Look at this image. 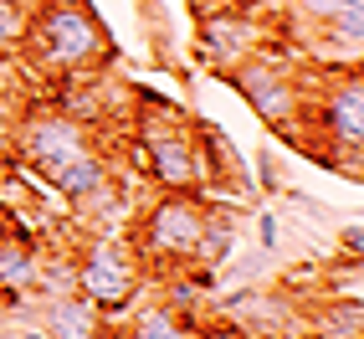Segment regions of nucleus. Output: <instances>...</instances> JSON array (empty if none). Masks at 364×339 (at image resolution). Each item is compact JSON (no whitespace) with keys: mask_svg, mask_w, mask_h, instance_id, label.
Returning <instances> with one entry per match:
<instances>
[{"mask_svg":"<svg viewBox=\"0 0 364 339\" xmlns=\"http://www.w3.org/2000/svg\"><path fill=\"white\" fill-rule=\"evenodd\" d=\"M21 52L31 57L36 72L77 78V72H87L92 62L108 57V31L87 0H31Z\"/></svg>","mask_w":364,"mask_h":339,"instance_id":"1","label":"nucleus"},{"mask_svg":"<svg viewBox=\"0 0 364 339\" xmlns=\"http://www.w3.org/2000/svg\"><path fill=\"white\" fill-rule=\"evenodd\" d=\"M200 226H205V196H180V190H164L159 201H149L139 211V221L129 231L139 268L154 273H180L196 262L200 247Z\"/></svg>","mask_w":364,"mask_h":339,"instance_id":"2","label":"nucleus"},{"mask_svg":"<svg viewBox=\"0 0 364 339\" xmlns=\"http://www.w3.org/2000/svg\"><path fill=\"white\" fill-rule=\"evenodd\" d=\"M134 155H139V170L159 190H180V196H205L210 190V170H205V155H200L196 124L185 129L180 108H164V118H154V124L144 118Z\"/></svg>","mask_w":364,"mask_h":339,"instance_id":"3","label":"nucleus"},{"mask_svg":"<svg viewBox=\"0 0 364 339\" xmlns=\"http://www.w3.org/2000/svg\"><path fill=\"white\" fill-rule=\"evenodd\" d=\"M139 288H144V268L129 241H118L108 231L87 236V247L72 262V293H82L103 319H118L139 303Z\"/></svg>","mask_w":364,"mask_h":339,"instance_id":"4","label":"nucleus"},{"mask_svg":"<svg viewBox=\"0 0 364 339\" xmlns=\"http://www.w3.org/2000/svg\"><path fill=\"white\" fill-rule=\"evenodd\" d=\"M226 83L241 93V98L252 103V113L262 124H272V134H287L303 144V98H308V78H298L287 62H277L272 52L247 57L226 72Z\"/></svg>","mask_w":364,"mask_h":339,"instance_id":"5","label":"nucleus"},{"mask_svg":"<svg viewBox=\"0 0 364 339\" xmlns=\"http://www.w3.org/2000/svg\"><path fill=\"white\" fill-rule=\"evenodd\" d=\"M303 124L308 129H318L338 155H354L359 160V144H364V78H359V67H338L323 78L318 88V98H303Z\"/></svg>","mask_w":364,"mask_h":339,"instance_id":"6","label":"nucleus"},{"mask_svg":"<svg viewBox=\"0 0 364 339\" xmlns=\"http://www.w3.org/2000/svg\"><path fill=\"white\" fill-rule=\"evenodd\" d=\"M82 150H92V129L82 124L72 108H36L21 118V134H16V155L26 160L36 175L52 180L67 160H77Z\"/></svg>","mask_w":364,"mask_h":339,"instance_id":"7","label":"nucleus"},{"mask_svg":"<svg viewBox=\"0 0 364 339\" xmlns=\"http://www.w3.org/2000/svg\"><path fill=\"white\" fill-rule=\"evenodd\" d=\"M221 313L252 339H277V334H298V298L277 283H257V288H226Z\"/></svg>","mask_w":364,"mask_h":339,"instance_id":"8","label":"nucleus"},{"mask_svg":"<svg viewBox=\"0 0 364 339\" xmlns=\"http://www.w3.org/2000/svg\"><path fill=\"white\" fill-rule=\"evenodd\" d=\"M262 46H267V36H262V26H257L247 11H215V16L200 21V57L221 72V78H226L236 62L257 57Z\"/></svg>","mask_w":364,"mask_h":339,"instance_id":"9","label":"nucleus"},{"mask_svg":"<svg viewBox=\"0 0 364 339\" xmlns=\"http://www.w3.org/2000/svg\"><path fill=\"white\" fill-rule=\"evenodd\" d=\"M303 11L308 26H318L323 41L338 46V57L359 67V46H364V0H293Z\"/></svg>","mask_w":364,"mask_h":339,"instance_id":"10","label":"nucleus"},{"mask_svg":"<svg viewBox=\"0 0 364 339\" xmlns=\"http://www.w3.org/2000/svg\"><path fill=\"white\" fill-rule=\"evenodd\" d=\"M36 324L46 329V339H108V319L92 308L82 293H62V298H46Z\"/></svg>","mask_w":364,"mask_h":339,"instance_id":"11","label":"nucleus"},{"mask_svg":"<svg viewBox=\"0 0 364 339\" xmlns=\"http://www.w3.org/2000/svg\"><path fill=\"white\" fill-rule=\"evenodd\" d=\"M298 334H313V339H364V303L359 298L298 303Z\"/></svg>","mask_w":364,"mask_h":339,"instance_id":"12","label":"nucleus"},{"mask_svg":"<svg viewBox=\"0 0 364 339\" xmlns=\"http://www.w3.org/2000/svg\"><path fill=\"white\" fill-rule=\"evenodd\" d=\"M103 185H113V180H108V155L98 150V144H92V150H82L77 160H67L57 175H52V190H57L67 206H82L87 196H98Z\"/></svg>","mask_w":364,"mask_h":339,"instance_id":"13","label":"nucleus"},{"mask_svg":"<svg viewBox=\"0 0 364 339\" xmlns=\"http://www.w3.org/2000/svg\"><path fill=\"white\" fill-rule=\"evenodd\" d=\"M41 273V252L26 231L0 236V293H31Z\"/></svg>","mask_w":364,"mask_h":339,"instance_id":"14","label":"nucleus"},{"mask_svg":"<svg viewBox=\"0 0 364 339\" xmlns=\"http://www.w3.org/2000/svg\"><path fill=\"white\" fill-rule=\"evenodd\" d=\"M118 339H200V324L185 319V313L169 308V303H144L134 319L118 329Z\"/></svg>","mask_w":364,"mask_h":339,"instance_id":"15","label":"nucleus"},{"mask_svg":"<svg viewBox=\"0 0 364 339\" xmlns=\"http://www.w3.org/2000/svg\"><path fill=\"white\" fill-rule=\"evenodd\" d=\"M241 247V231H236V216L221 211L215 201H205V226H200V247H196V268H221V262Z\"/></svg>","mask_w":364,"mask_h":339,"instance_id":"16","label":"nucleus"},{"mask_svg":"<svg viewBox=\"0 0 364 339\" xmlns=\"http://www.w3.org/2000/svg\"><path fill=\"white\" fill-rule=\"evenodd\" d=\"M277 268V252L267 247H236L221 268H215V288H257V283H272Z\"/></svg>","mask_w":364,"mask_h":339,"instance_id":"17","label":"nucleus"},{"mask_svg":"<svg viewBox=\"0 0 364 339\" xmlns=\"http://www.w3.org/2000/svg\"><path fill=\"white\" fill-rule=\"evenodd\" d=\"M26 16H31V0H0V57L21 52V41H26Z\"/></svg>","mask_w":364,"mask_h":339,"instance_id":"18","label":"nucleus"},{"mask_svg":"<svg viewBox=\"0 0 364 339\" xmlns=\"http://www.w3.org/2000/svg\"><path fill=\"white\" fill-rule=\"evenodd\" d=\"M257 185L267 190V196H277V190H282V165L272 155V144H262V150H257Z\"/></svg>","mask_w":364,"mask_h":339,"instance_id":"19","label":"nucleus"},{"mask_svg":"<svg viewBox=\"0 0 364 339\" xmlns=\"http://www.w3.org/2000/svg\"><path fill=\"white\" fill-rule=\"evenodd\" d=\"M257 247H267V252H277L282 247V221H277V216L272 211H257Z\"/></svg>","mask_w":364,"mask_h":339,"instance_id":"20","label":"nucleus"},{"mask_svg":"<svg viewBox=\"0 0 364 339\" xmlns=\"http://www.w3.org/2000/svg\"><path fill=\"white\" fill-rule=\"evenodd\" d=\"M338 252H344V257H359V252H364V226H359V216L338 226Z\"/></svg>","mask_w":364,"mask_h":339,"instance_id":"21","label":"nucleus"},{"mask_svg":"<svg viewBox=\"0 0 364 339\" xmlns=\"http://www.w3.org/2000/svg\"><path fill=\"white\" fill-rule=\"evenodd\" d=\"M16 339H46V329H41L36 319H26V324H21V329H16Z\"/></svg>","mask_w":364,"mask_h":339,"instance_id":"22","label":"nucleus"},{"mask_svg":"<svg viewBox=\"0 0 364 339\" xmlns=\"http://www.w3.org/2000/svg\"><path fill=\"white\" fill-rule=\"evenodd\" d=\"M139 11L144 16H159V0H139Z\"/></svg>","mask_w":364,"mask_h":339,"instance_id":"23","label":"nucleus"},{"mask_svg":"<svg viewBox=\"0 0 364 339\" xmlns=\"http://www.w3.org/2000/svg\"><path fill=\"white\" fill-rule=\"evenodd\" d=\"M0 160H6V134H0Z\"/></svg>","mask_w":364,"mask_h":339,"instance_id":"24","label":"nucleus"},{"mask_svg":"<svg viewBox=\"0 0 364 339\" xmlns=\"http://www.w3.org/2000/svg\"><path fill=\"white\" fill-rule=\"evenodd\" d=\"M298 339H313V334H298Z\"/></svg>","mask_w":364,"mask_h":339,"instance_id":"25","label":"nucleus"},{"mask_svg":"<svg viewBox=\"0 0 364 339\" xmlns=\"http://www.w3.org/2000/svg\"><path fill=\"white\" fill-rule=\"evenodd\" d=\"M108 339H118V334H108Z\"/></svg>","mask_w":364,"mask_h":339,"instance_id":"26","label":"nucleus"}]
</instances>
